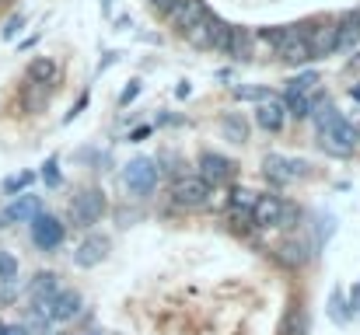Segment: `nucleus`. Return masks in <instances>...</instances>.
Instances as JSON below:
<instances>
[{
	"mask_svg": "<svg viewBox=\"0 0 360 335\" xmlns=\"http://www.w3.org/2000/svg\"><path fill=\"white\" fill-rule=\"evenodd\" d=\"M294 223H297V210H294L290 203H283V214H280V223H276V227H287V230H290Z\"/></svg>",
	"mask_w": 360,
	"mask_h": 335,
	"instance_id": "473e14b6",
	"label": "nucleus"
},
{
	"mask_svg": "<svg viewBox=\"0 0 360 335\" xmlns=\"http://www.w3.org/2000/svg\"><path fill=\"white\" fill-rule=\"evenodd\" d=\"M63 237H67V227L56 221L53 214H39V217H32V244H35L39 251H53V248H60Z\"/></svg>",
	"mask_w": 360,
	"mask_h": 335,
	"instance_id": "39448f33",
	"label": "nucleus"
},
{
	"mask_svg": "<svg viewBox=\"0 0 360 335\" xmlns=\"http://www.w3.org/2000/svg\"><path fill=\"white\" fill-rule=\"evenodd\" d=\"M4 335H28V329H25V325H7Z\"/></svg>",
	"mask_w": 360,
	"mask_h": 335,
	"instance_id": "e433bc0d",
	"label": "nucleus"
},
{
	"mask_svg": "<svg viewBox=\"0 0 360 335\" xmlns=\"http://www.w3.org/2000/svg\"><path fill=\"white\" fill-rule=\"evenodd\" d=\"M283 32H287V28H266V32H259V39L269 42V46H280V42H283Z\"/></svg>",
	"mask_w": 360,
	"mask_h": 335,
	"instance_id": "7c9ffc66",
	"label": "nucleus"
},
{
	"mask_svg": "<svg viewBox=\"0 0 360 335\" xmlns=\"http://www.w3.org/2000/svg\"><path fill=\"white\" fill-rule=\"evenodd\" d=\"M102 7H109V0H102Z\"/></svg>",
	"mask_w": 360,
	"mask_h": 335,
	"instance_id": "79ce46f5",
	"label": "nucleus"
},
{
	"mask_svg": "<svg viewBox=\"0 0 360 335\" xmlns=\"http://www.w3.org/2000/svg\"><path fill=\"white\" fill-rule=\"evenodd\" d=\"M158 178H161V168H158V161H150V157H136V161H129V164L122 168V185H126L133 196H150V192L158 189Z\"/></svg>",
	"mask_w": 360,
	"mask_h": 335,
	"instance_id": "f03ea898",
	"label": "nucleus"
},
{
	"mask_svg": "<svg viewBox=\"0 0 360 335\" xmlns=\"http://www.w3.org/2000/svg\"><path fill=\"white\" fill-rule=\"evenodd\" d=\"M102 214H105V196L98 189H84L70 203V221H74V227H91V223L102 221Z\"/></svg>",
	"mask_w": 360,
	"mask_h": 335,
	"instance_id": "20e7f679",
	"label": "nucleus"
},
{
	"mask_svg": "<svg viewBox=\"0 0 360 335\" xmlns=\"http://www.w3.org/2000/svg\"><path fill=\"white\" fill-rule=\"evenodd\" d=\"M210 196H214V189H210L200 175H182V178L172 185V199H175V206H182V210H203V206L210 203Z\"/></svg>",
	"mask_w": 360,
	"mask_h": 335,
	"instance_id": "7ed1b4c3",
	"label": "nucleus"
},
{
	"mask_svg": "<svg viewBox=\"0 0 360 335\" xmlns=\"http://www.w3.org/2000/svg\"><path fill=\"white\" fill-rule=\"evenodd\" d=\"M42 214V199L39 196H14L4 214H0V227H11V223H32V217Z\"/></svg>",
	"mask_w": 360,
	"mask_h": 335,
	"instance_id": "1a4fd4ad",
	"label": "nucleus"
},
{
	"mask_svg": "<svg viewBox=\"0 0 360 335\" xmlns=\"http://www.w3.org/2000/svg\"><path fill=\"white\" fill-rule=\"evenodd\" d=\"M210 18H214V14L200 18V21H196V25H193V28L186 32V39H189L193 46H203V49H207V35H210Z\"/></svg>",
	"mask_w": 360,
	"mask_h": 335,
	"instance_id": "b1692460",
	"label": "nucleus"
},
{
	"mask_svg": "<svg viewBox=\"0 0 360 335\" xmlns=\"http://www.w3.org/2000/svg\"><path fill=\"white\" fill-rule=\"evenodd\" d=\"M283 119H287V112H283V102H280L276 95H269V98H262V102L255 105V122H259L266 133H280V129H283Z\"/></svg>",
	"mask_w": 360,
	"mask_h": 335,
	"instance_id": "ddd939ff",
	"label": "nucleus"
},
{
	"mask_svg": "<svg viewBox=\"0 0 360 335\" xmlns=\"http://www.w3.org/2000/svg\"><path fill=\"white\" fill-rule=\"evenodd\" d=\"M207 14H210V11H207V4H203V0H175V7L168 11V21H172V28H175V32H182V35H186V32H189L200 18H207Z\"/></svg>",
	"mask_w": 360,
	"mask_h": 335,
	"instance_id": "9b49d317",
	"label": "nucleus"
},
{
	"mask_svg": "<svg viewBox=\"0 0 360 335\" xmlns=\"http://www.w3.org/2000/svg\"><path fill=\"white\" fill-rule=\"evenodd\" d=\"M147 4H150V7L158 11V14H165V18H168V11L175 7V0H147Z\"/></svg>",
	"mask_w": 360,
	"mask_h": 335,
	"instance_id": "f704fd0d",
	"label": "nucleus"
},
{
	"mask_svg": "<svg viewBox=\"0 0 360 335\" xmlns=\"http://www.w3.org/2000/svg\"><path fill=\"white\" fill-rule=\"evenodd\" d=\"M56 74H60V67H56L49 56H35V60L28 63V70H25V77H28L32 84H46V88L56 81Z\"/></svg>",
	"mask_w": 360,
	"mask_h": 335,
	"instance_id": "a211bd4d",
	"label": "nucleus"
},
{
	"mask_svg": "<svg viewBox=\"0 0 360 335\" xmlns=\"http://www.w3.org/2000/svg\"><path fill=\"white\" fill-rule=\"evenodd\" d=\"M276 53H280V60H283V63H294V67H301V63H311L315 56H311V49H308L304 25H287V32H283V42L276 46Z\"/></svg>",
	"mask_w": 360,
	"mask_h": 335,
	"instance_id": "423d86ee",
	"label": "nucleus"
},
{
	"mask_svg": "<svg viewBox=\"0 0 360 335\" xmlns=\"http://www.w3.org/2000/svg\"><path fill=\"white\" fill-rule=\"evenodd\" d=\"M0 283H18V258L11 251H0Z\"/></svg>",
	"mask_w": 360,
	"mask_h": 335,
	"instance_id": "393cba45",
	"label": "nucleus"
},
{
	"mask_svg": "<svg viewBox=\"0 0 360 335\" xmlns=\"http://www.w3.org/2000/svg\"><path fill=\"white\" fill-rule=\"evenodd\" d=\"M136 95H140V81H129V88H126V91L120 95V102H122V105H129Z\"/></svg>",
	"mask_w": 360,
	"mask_h": 335,
	"instance_id": "72a5a7b5",
	"label": "nucleus"
},
{
	"mask_svg": "<svg viewBox=\"0 0 360 335\" xmlns=\"http://www.w3.org/2000/svg\"><path fill=\"white\" fill-rule=\"evenodd\" d=\"M304 39L315 60L336 53V25H304Z\"/></svg>",
	"mask_w": 360,
	"mask_h": 335,
	"instance_id": "f8f14e48",
	"label": "nucleus"
},
{
	"mask_svg": "<svg viewBox=\"0 0 360 335\" xmlns=\"http://www.w3.org/2000/svg\"><path fill=\"white\" fill-rule=\"evenodd\" d=\"M32 182H35V175H32V171H21V175H11V178L4 182V192H7V196H14V192H21V189H28Z\"/></svg>",
	"mask_w": 360,
	"mask_h": 335,
	"instance_id": "bb28decb",
	"label": "nucleus"
},
{
	"mask_svg": "<svg viewBox=\"0 0 360 335\" xmlns=\"http://www.w3.org/2000/svg\"><path fill=\"white\" fill-rule=\"evenodd\" d=\"M319 147H322L326 154H333V157H350L360 147V126L347 122V119L333 122L329 129L319 133Z\"/></svg>",
	"mask_w": 360,
	"mask_h": 335,
	"instance_id": "f257e3e1",
	"label": "nucleus"
},
{
	"mask_svg": "<svg viewBox=\"0 0 360 335\" xmlns=\"http://www.w3.org/2000/svg\"><path fill=\"white\" fill-rule=\"evenodd\" d=\"M347 311H350V315H357L360 311V283L354 287V294H350V308H347Z\"/></svg>",
	"mask_w": 360,
	"mask_h": 335,
	"instance_id": "c9c22d12",
	"label": "nucleus"
},
{
	"mask_svg": "<svg viewBox=\"0 0 360 335\" xmlns=\"http://www.w3.org/2000/svg\"><path fill=\"white\" fill-rule=\"evenodd\" d=\"M354 98H360V88H357V91H354Z\"/></svg>",
	"mask_w": 360,
	"mask_h": 335,
	"instance_id": "a19ab883",
	"label": "nucleus"
},
{
	"mask_svg": "<svg viewBox=\"0 0 360 335\" xmlns=\"http://www.w3.org/2000/svg\"><path fill=\"white\" fill-rule=\"evenodd\" d=\"M231 175H235V164H231L224 154H214V150H203V154H200V178H203L210 189L224 185Z\"/></svg>",
	"mask_w": 360,
	"mask_h": 335,
	"instance_id": "6e6552de",
	"label": "nucleus"
},
{
	"mask_svg": "<svg viewBox=\"0 0 360 335\" xmlns=\"http://www.w3.org/2000/svg\"><path fill=\"white\" fill-rule=\"evenodd\" d=\"M304 168H308L304 161H290V157H280V154H266V161H262V171L273 185H290L294 178L304 175Z\"/></svg>",
	"mask_w": 360,
	"mask_h": 335,
	"instance_id": "0eeeda50",
	"label": "nucleus"
},
{
	"mask_svg": "<svg viewBox=\"0 0 360 335\" xmlns=\"http://www.w3.org/2000/svg\"><path fill=\"white\" fill-rule=\"evenodd\" d=\"M221 129H224V140H231V143H245L248 140V122L241 115H224Z\"/></svg>",
	"mask_w": 360,
	"mask_h": 335,
	"instance_id": "5701e85b",
	"label": "nucleus"
},
{
	"mask_svg": "<svg viewBox=\"0 0 360 335\" xmlns=\"http://www.w3.org/2000/svg\"><path fill=\"white\" fill-rule=\"evenodd\" d=\"M315 84H319V74H301V77H294V81L287 84V91H297V95H311V91H315Z\"/></svg>",
	"mask_w": 360,
	"mask_h": 335,
	"instance_id": "a878e982",
	"label": "nucleus"
},
{
	"mask_svg": "<svg viewBox=\"0 0 360 335\" xmlns=\"http://www.w3.org/2000/svg\"><path fill=\"white\" fill-rule=\"evenodd\" d=\"M311 105H315V102H311L308 95H297V91H287V95H283V112L294 115V119H308V115H311Z\"/></svg>",
	"mask_w": 360,
	"mask_h": 335,
	"instance_id": "4be33fe9",
	"label": "nucleus"
},
{
	"mask_svg": "<svg viewBox=\"0 0 360 335\" xmlns=\"http://www.w3.org/2000/svg\"><path fill=\"white\" fill-rule=\"evenodd\" d=\"M81 311V294L77 290H60L49 304V322H70Z\"/></svg>",
	"mask_w": 360,
	"mask_h": 335,
	"instance_id": "dca6fc26",
	"label": "nucleus"
},
{
	"mask_svg": "<svg viewBox=\"0 0 360 335\" xmlns=\"http://www.w3.org/2000/svg\"><path fill=\"white\" fill-rule=\"evenodd\" d=\"M231 95L241 98V102H255V105H259L262 98H269V91H266V88H235Z\"/></svg>",
	"mask_w": 360,
	"mask_h": 335,
	"instance_id": "cd10ccee",
	"label": "nucleus"
},
{
	"mask_svg": "<svg viewBox=\"0 0 360 335\" xmlns=\"http://www.w3.org/2000/svg\"><path fill=\"white\" fill-rule=\"evenodd\" d=\"M21 25H25V18H21V14L7 18V25H4V39H14V35L21 32Z\"/></svg>",
	"mask_w": 360,
	"mask_h": 335,
	"instance_id": "c756f323",
	"label": "nucleus"
},
{
	"mask_svg": "<svg viewBox=\"0 0 360 335\" xmlns=\"http://www.w3.org/2000/svg\"><path fill=\"white\" fill-rule=\"evenodd\" d=\"M228 56H231V60H248V56H252V32H248V28H231Z\"/></svg>",
	"mask_w": 360,
	"mask_h": 335,
	"instance_id": "412c9836",
	"label": "nucleus"
},
{
	"mask_svg": "<svg viewBox=\"0 0 360 335\" xmlns=\"http://www.w3.org/2000/svg\"><path fill=\"white\" fill-rule=\"evenodd\" d=\"M276 258H280L283 265L297 269V265H304V262L311 258V244H308L304 237H287V241L276 248Z\"/></svg>",
	"mask_w": 360,
	"mask_h": 335,
	"instance_id": "2eb2a0df",
	"label": "nucleus"
},
{
	"mask_svg": "<svg viewBox=\"0 0 360 335\" xmlns=\"http://www.w3.org/2000/svg\"><path fill=\"white\" fill-rule=\"evenodd\" d=\"M42 178H46V185H49V189H56V185H60V171H56V157H49V161H46V168H42Z\"/></svg>",
	"mask_w": 360,
	"mask_h": 335,
	"instance_id": "c85d7f7f",
	"label": "nucleus"
},
{
	"mask_svg": "<svg viewBox=\"0 0 360 335\" xmlns=\"http://www.w3.org/2000/svg\"><path fill=\"white\" fill-rule=\"evenodd\" d=\"M231 28H235V25H228V21H221V18H210V35H207V49L228 53V46H231Z\"/></svg>",
	"mask_w": 360,
	"mask_h": 335,
	"instance_id": "aec40b11",
	"label": "nucleus"
},
{
	"mask_svg": "<svg viewBox=\"0 0 360 335\" xmlns=\"http://www.w3.org/2000/svg\"><path fill=\"white\" fill-rule=\"evenodd\" d=\"M189 91H193V88H189V84H186V81H182V84H179V88H175V95H179V98H189Z\"/></svg>",
	"mask_w": 360,
	"mask_h": 335,
	"instance_id": "4c0bfd02",
	"label": "nucleus"
},
{
	"mask_svg": "<svg viewBox=\"0 0 360 335\" xmlns=\"http://www.w3.org/2000/svg\"><path fill=\"white\" fill-rule=\"evenodd\" d=\"M147 133H150V129H147V126H140V129H133V133H129V140H143Z\"/></svg>",
	"mask_w": 360,
	"mask_h": 335,
	"instance_id": "58836bf2",
	"label": "nucleus"
},
{
	"mask_svg": "<svg viewBox=\"0 0 360 335\" xmlns=\"http://www.w3.org/2000/svg\"><path fill=\"white\" fill-rule=\"evenodd\" d=\"M283 214V199L280 196H255L252 206V227H276Z\"/></svg>",
	"mask_w": 360,
	"mask_h": 335,
	"instance_id": "4468645a",
	"label": "nucleus"
},
{
	"mask_svg": "<svg viewBox=\"0 0 360 335\" xmlns=\"http://www.w3.org/2000/svg\"><path fill=\"white\" fill-rule=\"evenodd\" d=\"M105 255H109V237L105 234H88L74 251V265L77 269H95Z\"/></svg>",
	"mask_w": 360,
	"mask_h": 335,
	"instance_id": "9d476101",
	"label": "nucleus"
},
{
	"mask_svg": "<svg viewBox=\"0 0 360 335\" xmlns=\"http://www.w3.org/2000/svg\"><path fill=\"white\" fill-rule=\"evenodd\" d=\"M21 105H25V112H32V115H35V112H46V105H49V88L28 81V84L21 88Z\"/></svg>",
	"mask_w": 360,
	"mask_h": 335,
	"instance_id": "6ab92c4d",
	"label": "nucleus"
},
{
	"mask_svg": "<svg viewBox=\"0 0 360 335\" xmlns=\"http://www.w3.org/2000/svg\"><path fill=\"white\" fill-rule=\"evenodd\" d=\"M4 329H7V325H4V322H0V335H4Z\"/></svg>",
	"mask_w": 360,
	"mask_h": 335,
	"instance_id": "ea45409f",
	"label": "nucleus"
},
{
	"mask_svg": "<svg viewBox=\"0 0 360 335\" xmlns=\"http://www.w3.org/2000/svg\"><path fill=\"white\" fill-rule=\"evenodd\" d=\"M252 206H255V192L235 189L231 192V223L235 227H252Z\"/></svg>",
	"mask_w": 360,
	"mask_h": 335,
	"instance_id": "f3484780",
	"label": "nucleus"
},
{
	"mask_svg": "<svg viewBox=\"0 0 360 335\" xmlns=\"http://www.w3.org/2000/svg\"><path fill=\"white\" fill-rule=\"evenodd\" d=\"M333 318H336V322H347V318H350V315L343 311V290L333 294Z\"/></svg>",
	"mask_w": 360,
	"mask_h": 335,
	"instance_id": "2f4dec72",
	"label": "nucleus"
}]
</instances>
